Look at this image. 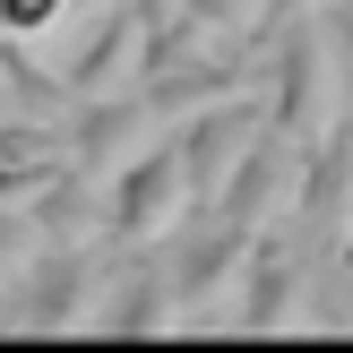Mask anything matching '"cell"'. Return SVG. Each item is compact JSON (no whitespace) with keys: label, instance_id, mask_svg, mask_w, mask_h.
Listing matches in <instances>:
<instances>
[{"label":"cell","instance_id":"obj_4","mask_svg":"<svg viewBox=\"0 0 353 353\" xmlns=\"http://www.w3.org/2000/svg\"><path fill=\"white\" fill-rule=\"evenodd\" d=\"M268 130V95H216V103H199V112H181L172 121V138H181V155H190V190H199V207H216V190H224V172L250 155V138Z\"/></svg>","mask_w":353,"mask_h":353},{"label":"cell","instance_id":"obj_12","mask_svg":"<svg viewBox=\"0 0 353 353\" xmlns=\"http://www.w3.org/2000/svg\"><path fill=\"white\" fill-rule=\"evenodd\" d=\"M61 9H69V0H0V34H26V43H34L43 26H61Z\"/></svg>","mask_w":353,"mask_h":353},{"label":"cell","instance_id":"obj_8","mask_svg":"<svg viewBox=\"0 0 353 353\" xmlns=\"http://www.w3.org/2000/svg\"><path fill=\"white\" fill-rule=\"evenodd\" d=\"M155 121V103L138 95H78V112H69V164L86 172H112L121 155H138V130Z\"/></svg>","mask_w":353,"mask_h":353},{"label":"cell","instance_id":"obj_2","mask_svg":"<svg viewBox=\"0 0 353 353\" xmlns=\"http://www.w3.org/2000/svg\"><path fill=\"white\" fill-rule=\"evenodd\" d=\"M268 61H276V69H268V121H276L285 138H302V147L327 138V130L345 121V86H336L327 26H319V17H293V26L268 43Z\"/></svg>","mask_w":353,"mask_h":353},{"label":"cell","instance_id":"obj_10","mask_svg":"<svg viewBox=\"0 0 353 353\" xmlns=\"http://www.w3.org/2000/svg\"><path fill=\"white\" fill-rule=\"evenodd\" d=\"M181 26L190 43H241L259 34V0H181Z\"/></svg>","mask_w":353,"mask_h":353},{"label":"cell","instance_id":"obj_6","mask_svg":"<svg viewBox=\"0 0 353 353\" xmlns=\"http://www.w3.org/2000/svg\"><path fill=\"white\" fill-rule=\"evenodd\" d=\"M86 327H112V336H147V327H181V293H172V268L147 250H121V268H103L95 310Z\"/></svg>","mask_w":353,"mask_h":353},{"label":"cell","instance_id":"obj_1","mask_svg":"<svg viewBox=\"0 0 353 353\" xmlns=\"http://www.w3.org/2000/svg\"><path fill=\"white\" fill-rule=\"evenodd\" d=\"M199 216V190H190V155L181 138H147L138 155H121L103 172V241L112 250H155L181 224Z\"/></svg>","mask_w":353,"mask_h":353},{"label":"cell","instance_id":"obj_5","mask_svg":"<svg viewBox=\"0 0 353 353\" xmlns=\"http://www.w3.org/2000/svg\"><path fill=\"white\" fill-rule=\"evenodd\" d=\"M293 181H302V138H285V130L268 121V130L250 138V155H241V164L224 172L216 216H233V224H250V233H268V224H285Z\"/></svg>","mask_w":353,"mask_h":353},{"label":"cell","instance_id":"obj_3","mask_svg":"<svg viewBox=\"0 0 353 353\" xmlns=\"http://www.w3.org/2000/svg\"><path fill=\"white\" fill-rule=\"evenodd\" d=\"M95 285H103V250H95V233H78V241H34L26 268L9 276L0 327H86Z\"/></svg>","mask_w":353,"mask_h":353},{"label":"cell","instance_id":"obj_9","mask_svg":"<svg viewBox=\"0 0 353 353\" xmlns=\"http://www.w3.org/2000/svg\"><path fill=\"white\" fill-rule=\"evenodd\" d=\"M61 164H69V121H34V112L0 121V199L26 207Z\"/></svg>","mask_w":353,"mask_h":353},{"label":"cell","instance_id":"obj_7","mask_svg":"<svg viewBox=\"0 0 353 353\" xmlns=\"http://www.w3.org/2000/svg\"><path fill=\"white\" fill-rule=\"evenodd\" d=\"M302 285H310L302 241H293L285 224H268V233L250 241V259H241V310H233V319L241 327H293V319H310Z\"/></svg>","mask_w":353,"mask_h":353},{"label":"cell","instance_id":"obj_13","mask_svg":"<svg viewBox=\"0 0 353 353\" xmlns=\"http://www.w3.org/2000/svg\"><path fill=\"white\" fill-rule=\"evenodd\" d=\"M336 268H345V276H353V224H345V250H336Z\"/></svg>","mask_w":353,"mask_h":353},{"label":"cell","instance_id":"obj_11","mask_svg":"<svg viewBox=\"0 0 353 353\" xmlns=\"http://www.w3.org/2000/svg\"><path fill=\"white\" fill-rule=\"evenodd\" d=\"M319 26H327V52H336V86H345V121H353V0H336V9H327Z\"/></svg>","mask_w":353,"mask_h":353}]
</instances>
